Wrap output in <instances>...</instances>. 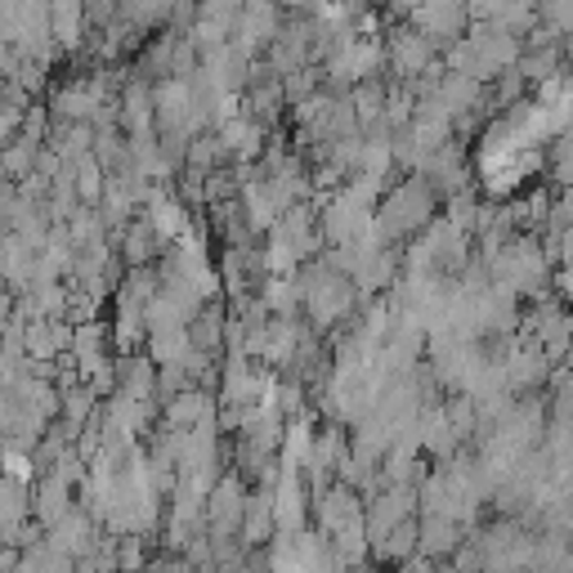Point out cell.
Masks as SVG:
<instances>
[{
  "label": "cell",
  "mask_w": 573,
  "mask_h": 573,
  "mask_svg": "<svg viewBox=\"0 0 573 573\" xmlns=\"http://www.w3.org/2000/svg\"><path fill=\"white\" fill-rule=\"evenodd\" d=\"M50 14H54V32H58L63 41H77L72 32H77V19H82V0H54Z\"/></svg>",
  "instance_id": "6da1fadb"
},
{
  "label": "cell",
  "mask_w": 573,
  "mask_h": 573,
  "mask_svg": "<svg viewBox=\"0 0 573 573\" xmlns=\"http://www.w3.org/2000/svg\"><path fill=\"white\" fill-rule=\"evenodd\" d=\"M6 471H10L14 479H28V475H32V466H28V457H19V453H6Z\"/></svg>",
  "instance_id": "3957f363"
},
{
  "label": "cell",
  "mask_w": 573,
  "mask_h": 573,
  "mask_svg": "<svg viewBox=\"0 0 573 573\" xmlns=\"http://www.w3.org/2000/svg\"><path fill=\"white\" fill-rule=\"evenodd\" d=\"M77 188H82V197H99V171H95L90 162L82 166V184H77Z\"/></svg>",
  "instance_id": "7a4b0ae2"
}]
</instances>
